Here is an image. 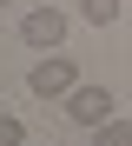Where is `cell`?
Masks as SVG:
<instances>
[{"label":"cell","instance_id":"1","mask_svg":"<svg viewBox=\"0 0 132 146\" xmlns=\"http://www.w3.org/2000/svg\"><path fill=\"white\" fill-rule=\"evenodd\" d=\"M60 113L73 119V126H86V133H99L106 119H112V93H106V86H86V80H79V86L66 93V100H60Z\"/></svg>","mask_w":132,"mask_h":146},{"label":"cell","instance_id":"2","mask_svg":"<svg viewBox=\"0 0 132 146\" xmlns=\"http://www.w3.org/2000/svg\"><path fill=\"white\" fill-rule=\"evenodd\" d=\"M20 40H26V46H40V53H60V46H66V13L53 7V0H40V7L20 20Z\"/></svg>","mask_w":132,"mask_h":146},{"label":"cell","instance_id":"3","mask_svg":"<svg viewBox=\"0 0 132 146\" xmlns=\"http://www.w3.org/2000/svg\"><path fill=\"white\" fill-rule=\"evenodd\" d=\"M26 86H33L40 100H66V93L79 86V66H73V53H46L33 73H26Z\"/></svg>","mask_w":132,"mask_h":146},{"label":"cell","instance_id":"4","mask_svg":"<svg viewBox=\"0 0 132 146\" xmlns=\"http://www.w3.org/2000/svg\"><path fill=\"white\" fill-rule=\"evenodd\" d=\"M125 0H79V20H93V27H112Z\"/></svg>","mask_w":132,"mask_h":146},{"label":"cell","instance_id":"5","mask_svg":"<svg viewBox=\"0 0 132 146\" xmlns=\"http://www.w3.org/2000/svg\"><path fill=\"white\" fill-rule=\"evenodd\" d=\"M93 146H132V119H119V113H112V119L93 133Z\"/></svg>","mask_w":132,"mask_h":146},{"label":"cell","instance_id":"6","mask_svg":"<svg viewBox=\"0 0 132 146\" xmlns=\"http://www.w3.org/2000/svg\"><path fill=\"white\" fill-rule=\"evenodd\" d=\"M20 139H26V126H20L13 113H0V146H20Z\"/></svg>","mask_w":132,"mask_h":146},{"label":"cell","instance_id":"7","mask_svg":"<svg viewBox=\"0 0 132 146\" xmlns=\"http://www.w3.org/2000/svg\"><path fill=\"white\" fill-rule=\"evenodd\" d=\"M60 146H73V139H60Z\"/></svg>","mask_w":132,"mask_h":146},{"label":"cell","instance_id":"8","mask_svg":"<svg viewBox=\"0 0 132 146\" xmlns=\"http://www.w3.org/2000/svg\"><path fill=\"white\" fill-rule=\"evenodd\" d=\"M0 7H7V0H0Z\"/></svg>","mask_w":132,"mask_h":146}]
</instances>
